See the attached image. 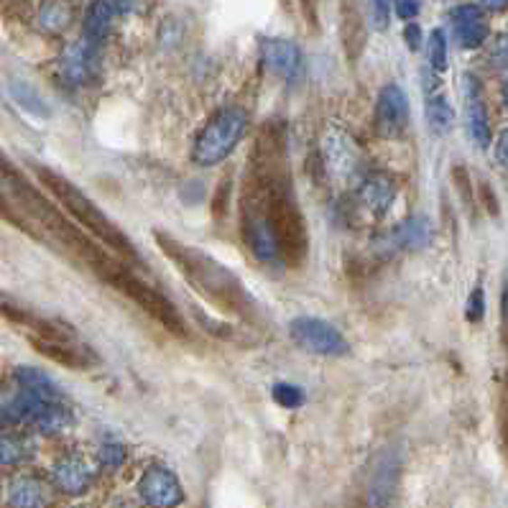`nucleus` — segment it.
<instances>
[{"label":"nucleus","instance_id":"1","mask_svg":"<svg viewBox=\"0 0 508 508\" xmlns=\"http://www.w3.org/2000/svg\"><path fill=\"white\" fill-rule=\"evenodd\" d=\"M240 233L263 263L300 269L309 254V230L294 192L286 135L269 123L255 135L240 192Z\"/></svg>","mask_w":508,"mask_h":508},{"label":"nucleus","instance_id":"2","mask_svg":"<svg viewBox=\"0 0 508 508\" xmlns=\"http://www.w3.org/2000/svg\"><path fill=\"white\" fill-rule=\"evenodd\" d=\"M0 195L5 199V205H14L15 212L26 223L39 227L42 236L61 248L72 261L88 266L103 284L115 289L131 301L143 300L149 282H143L131 263H125L113 251H107L103 243H97L90 233H85L39 187H33L3 151H0Z\"/></svg>","mask_w":508,"mask_h":508},{"label":"nucleus","instance_id":"3","mask_svg":"<svg viewBox=\"0 0 508 508\" xmlns=\"http://www.w3.org/2000/svg\"><path fill=\"white\" fill-rule=\"evenodd\" d=\"M153 240L159 251L169 258V263L180 271L181 279L208 304L245 322H261V307L254 300V294L217 258L199 251L197 245L174 238L164 230H153Z\"/></svg>","mask_w":508,"mask_h":508},{"label":"nucleus","instance_id":"4","mask_svg":"<svg viewBox=\"0 0 508 508\" xmlns=\"http://www.w3.org/2000/svg\"><path fill=\"white\" fill-rule=\"evenodd\" d=\"M33 174H36V180L42 181V187H44L46 192L57 199V205H60L85 233H90L92 238L97 240V243H103L107 251L120 255L125 263H131V266H141V263H143L138 251H135L134 240L128 238L118 225L113 223L103 209L97 208L77 184H72L67 177L57 174L54 169L42 164L33 166Z\"/></svg>","mask_w":508,"mask_h":508},{"label":"nucleus","instance_id":"5","mask_svg":"<svg viewBox=\"0 0 508 508\" xmlns=\"http://www.w3.org/2000/svg\"><path fill=\"white\" fill-rule=\"evenodd\" d=\"M248 131V113L238 105H225L205 123L192 146V162L202 169L225 162Z\"/></svg>","mask_w":508,"mask_h":508},{"label":"nucleus","instance_id":"6","mask_svg":"<svg viewBox=\"0 0 508 508\" xmlns=\"http://www.w3.org/2000/svg\"><path fill=\"white\" fill-rule=\"evenodd\" d=\"M319 156H322L325 171L340 184L356 181L365 174V153L340 123H328V128L322 131Z\"/></svg>","mask_w":508,"mask_h":508},{"label":"nucleus","instance_id":"7","mask_svg":"<svg viewBox=\"0 0 508 508\" xmlns=\"http://www.w3.org/2000/svg\"><path fill=\"white\" fill-rule=\"evenodd\" d=\"M291 340L300 345L301 350L322 356V358H345L350 356V343L335 325H329L319 317H297L289 325Z\"/></svg>","mask_w":508,"mask_h":508},{"label":"nucleus","instance_id":"8","mask_svg":"<svg viewBox=\"0 0 508 508\" xmlns=\"http://www.w3.org/2000/svg\"><path fill=\"white\" fill-rule=\"evenodd\" d=\"M375 135L381 138H399L409 128V97L399 85H386L378 92L374 113Z\"/></svg>","mask_w":508,"mask_h":508},{"label":"nucleus","instance_id":"9","mask_svg":"<svg viewBox=\"0 0 508 508\" xmlns=\"http://www.w3.org/2000/svg\"><path fill=\"white\" fill-rule=\"evenodd\" d=\"M138 494L149 506H180L184 501V488L180 478L164 467V465H151L138 480Z\"/></svg>","mask_w":508,"mask_h":508},{"label":"nucleus","instance_id":"10","mask_svg":"<svg viewBox=\"0 0 508 508\" xmlns=\"http://www.w3.org/2000/svg\"><path fill=\"white\" fill-rule=\"evenodd\" d=\"M100 44H92L88 39H82L79 44L69 46L67 54L60 61L61 79H67L72 88H85L90 85L97 69H100Z\"/></svg>","mask_w":508,"mask_h":508},{"label":"nucleus","instance_id":"11","mask_svg":"<svg viewBox=\"0 0 508 508\" xmlns=\"http://www.w3.org/2000/svg\"><path fill=\"white\" fill-rule=\"evenodd\" d=\"M261 54L271 75L284 82H297L304 75V54L300 46L289 39H266L261 44Z\"/></svg>","mask_w":508,"mask_h":508},{"label":"nucleus","instance_id":"12","mask_svg":"<svg viewBox=\"0 0 508 508\" xmlns=\"http://www.w3.org/2000/svg\"><path fill=\"white\" fill-rule=\"evenodd\" d=\"M396 181L383 171H374V174H365L358 187V208L371 215L374 220L383 217L391 209V205L396 202Z\"/></svg>","mask_w":508,"mask_h":508},{"label":"nucleus","instance_id":"13","mask_svg":"<svg viewBox=\"0 0 508 508\" xmlns=\"http://www.w3.org/2000/svg\"><path fill=\"white\" fill-rule=\"evenodd\" d=\"M432 240V225L427 217H409L402 225H396L386 236L375 240V248L393 254V251H419Z\"/></svg>","mask_w":508,"mask_h":508},{"label":"nucleus","instance_id":"14","mask_svg":"<svg viewBox=\"0 0 508 508\" xmlns=\"http://www.w3.org/2000/svg\"><path fill=\"white\" fill-rule=\"evenodd\" d=\"M465 123H467V134L478 143L480 149L491 146V118H488V107L483 100L480 82L473 75H465Z\"/></svg>","mask_w":508,"mask_h":508},{"label":"nucleus","instance_id":"15","mask_svg":"<svg viewBox=\"0 0 508 508\" xmlns=\"http://www.w3.org/2000/svg\"><path fill=\"white\" fill-rule=\"evenodd\" d=\"M452 31H455V42L463 49H480L488 42L491 29L480 5L465 3L452 11Z\"/></svg>","mask_w":508,"mask_h":508},{"label":"nucleus","instance_id":"16","mask_svg":"<svg viewBox=\"0 0 508 508\" xmlns=\"http://www.w3.org/2000/svg\"><path fill=\"white\" fill-rule=\"evenodd\" d=\"M399 476H402V457L396 452H386L375 463L374 473H371L368 503L371 506H386L391 498H393L396 485H399Z\"/></svg>","mask_w":508,"mask_h":508},{"label":"nucleus","instance_id":"17","mask_svg":"<svg viewBox=\"0 0 508 508\" xmlns=\"http://www.w3.org/2000/svg\"><path fill=\"white\" fill-rule=\"evenodd\" d=\"M54 483H57V488H60L61 494L67 495L88 494V488H90L92 483L90 467H88V463L82 457H75V455L64 457L54 467Z\"/></svg>","mask_w":508,"mask_h":508},{"label":"nucleus","instance_id":"18","mask_svg":"<svg viewBox=\"0 0 508 508\" xmlns=\"http://www.w3.org/2000/svg\"><path fill=\"white\" fill-rule=\"evenodd\" d=\"M120 15V11L110 3V0H95L88 15H85V33L82 39H88L92 44H105V39L110 36V29L115 23V18Z\"/></svg>","mask_w":508,"mask_h":508},{"label":"nucleus","instance_id":"19","mask_svg":"<svg viewBox=\"0 0 508 508\" xmlns=\"http://www.w3.org/2000/svg\"><path fill=\"white\" fill-rule=\"evenodd\" d=\"M424 115H427V125L429 131L437 135H445L452 131L455 125V110L449 100L442 92L434 90V95H427V105H424Z\"/></svg>","mask_w":508,"mask_h":508},{"label":"nucleus","instance_id":"20","mask_svg":"<svg viewBox=\"0 0 508 508\" xmlns=\"http://www.w3.org/2000/svg\"><path fill=\"white\" fill-rule=\"evenodd\" d=\"M31 421L44 434H60L72 424V414L61 404H57V402H44V404L33 411Z\"/></svg>","mask_w":508,"mask_h":508},{"label":"nucleus","instance_id":"21","mask_svg":"<svg viewBox=\"0 0 508 508\" xmlns=\"http://www.w3.org/2000/svg\"><path fill=\"white\" fill-rule=\"evenodd\" d=\"M72 18H75V11H72V5L67 0H51L42 8L39 23H42V29L46 33H61L72 23Z\"/></svg>","mask_w":508,"mask_h":508},{"label":"nucleus","instance_id":"22","mask_svg":"<svg viewBox=\"0 0 508 508\" xmlns=\"http://www.w3.org/2000/svg\"><path fill=\"white\" fill-rule=\"evenodd\" d=\"M18 381H21L23 389L33 393V396H39L42 402H57L60 399L54 381L42 374V371H36V368H18Z\"/></svg>","mask_w":508,"mask_h":508},{"label":"nucleus","instance_id":"23","mask_svg":"<svg viewBox=\"0 0 508 508\" xmlns=\"http://www.w3.org/2000/svg\"><path fill=\"white\" fill-rule=\"evenodd\" d=\"M11 501L15 506H44L46 488L36 478H18L11 485Z\"/></svg>","mask_w":508,"mask_h":508},{"label":"nucleus","instance_id":"24","mask_svg":"<svg viewBox=\"0 0 508 508\" xmlns=\"http://www.w3.org/2000/svg\"><path fill=\"white\" fill-rule=\"evenodd\" d=\"M33 455V442L26 434H5L0 439V463L15 465Z\"/></svg>","mask_w":508,"mask_h":508},{"label":"nucleus","instance_id":"25","mask_svg":"<svg viewBox=\"0 0 508 508\" xmlns=\"http://www.w3.org/2000/svg\"><path fill=\"white\" fill-rule=\"evenodd\" d=\"M427 57H429V67L434 72H445L448 69V36L442 29H434L427 42Z\"/></svg>","mask_w":508,"mask_h":508},{"label":"nucleus","instance_id":"26","mask_svg":"<svg viewBox=\"0 0 508 508\" xmlns=\"http://www.w3.org/2000/svg\"><path fill=\"white\" fill-rule=\"evenodd\" d=\"M452 184H455V189H457V195L463 199L465 209L473 215V209H476V192H473V177H470V171L465 169L463 164H455L452 166Z\"/></svg>","mask_w":508,"mask_h":508},{"label":"nucleus","instance_id":"27","mask_svg":"<svg viewBox=\"0 0 508 508\" xmlns=\"http://www.w3.org/2000/svg\"><path fill=\"white\" fill-rule=\"evenodd\" d=\"M273 402L279 406H284V409H300V406H304V402H307V396H304V391L300 389V386H294V383H276L273 386Z\"/></svg>","mask_w":508,"mask_h":508},{"label":"nucleus","instance_id":"28","mask_svg":"<svg viewBox=\"0 0 508 508\" xmlns=\"http://www.w3.org/2000/svg\"><path fill=\"white\" fill-rule=\"evenodd\" d=\"M391 21V0H371V23L375 31H386Z\"/></svg>","mask_w":508,"mask_h":508},{"label":"nucleus","instance_id":"29","mask_svg":"<svg viewBox=\"0 0 508 508\" xmlns=\"http://www.w3.org/2000/svg\"><path fill=\"white\" fill-rule=\"evenodd\" d=\"M100 463L107 470H118L120 465L125 463V448L123 445H105L100 449Z\"/></svg>","mask_w":508,"mask_h":508},{"label":"nucleus","instance_id":"30","mask_svg":"<svg viewBox=\"0 0 508 508\" xmlns=\"http://www.w3.org/2000/svg\"><path fill=\"white\" fill-rule=\"evenodd\" d=\"M483 314H485V294H483V289H480V286H476V289H473V294H470V300H467L465 317H467L470 322H480V319H483Z\"/></svg>","mask_w":508,"mask_h":508},{"label":"nucleus","instance_id":"31","mask_svg":"<svg viewBox=\"0 0 508 508\" xmlns=\"http://www.w3.org/2000/svg\"><path fill=\"white\" fill-rule=\"evenodd\" d=\"M393 11L402 21H414L419 15V3L417 0H393Z\"/></svg>","mask_w":508,"mask_h":508},{"label":"nucleus","instance_id":"32","mask_svg":"<svg viewBox=\"0 0 508 508\" xmlns=\"http://www.w3.org/2000/svg\"><path fill=\"white\" fill-rule=\"evenodd\" d=\"M478 192H480V199H483V208L488 209V215H498V199H495L491 184H488V181H480Z\"/></svg>","mask_w":508,"mask_h":508},{"label":"nucleus","instance_id":"33","mask_svg":"<svg viewBox=\"0 0 508 508\" xmlns=\"http://www.w3.org/2000/svg\"><path fill=\"white\" fill-rule=\"evenodd\" d=\"M404 39H406V46L411 49V51H417L419 46H421V29H419V23H406L404 29Z\"/></svg>","mask_w":508,"mask_h":508},{"label":"nucleus","instance_id":"34","mask_svg":"<svg viewBox=\"0 0 508 508\" xmlns=\"http://www.w3.org/2000/svg\"><path fill=\"white\" fill-rule=\"evenodd\" d=\"M506 153H508V135L501 134L498 135V143H495V162H498L501 169H506V164H508Z\"/></svg>","mask_w":508,"mask_h":508},{"label":"nucleus","instance_id":"35","mask_svg":"<svg viewBox=\"0 0 508 508\" xmlns=\"http://www.w3.org/2000/svg\"><path fill=\"white\" fill-rule=\"evenodd\" d=\"M480 3H483L485 8H491V11H503L508 0H480Z\"/></svg>","mask_w":508,"mask_h":508},{"label":"nucleus","instance_id":"36","mask_svg":"<svg viewBox=\"0 0 508 508\" xmlns=\"http://www.w3.org/2000/svg\"><path fill=\"white\" fill-rule=\"evenodd\" d=\"M0 215H11L8 208H5V199H3V195H0Z\"/></svg>","mask_w":508,"mask_h":508}]
</instances>
